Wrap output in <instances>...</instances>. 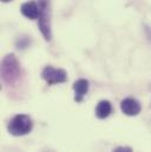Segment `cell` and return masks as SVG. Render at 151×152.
Listing matches in <instances>:
<instances>
[{
  "mask_svg": "<svg viewBox=\"0 0 151 152\" xmlns=\"http://www.w3.org/2000/svg\"><path fill=\"white\" fill-rule=\"evenodd\" d=\"M21 75L20 64L14 54H7L1 64V77L7 85L15 84Z\"/></svg>",
  "mask_w": 151,
  "mask_h": 152,
  "instance_id": "6da1fadb",
  "label": "cell"
},
{
  "mask_svg": "<svg viewBox=\"0 0 151 152\" xmlns=\"http://www.w3.org/2000/svg\"><path fill=\"white\" fill-rule=\"evenodd\" d=\"M32 127H33V123L29 115L17 114L11 119L8 124V132L12 136L20 137V136H25L30 133L32 131Z\"/></svg>",
  "mask_w": 151,
  "mask_h": 152,
  "instance_id": "7a4b0ae2",
  "label": "cell"
},
{
  "mask_svg": "<svg viewBox=\"0 0 151 152\" xmlns=\"http://www.w3.org/2000/svg\"><path fill=\"white\" fill-rule=\"evenodd\" d=\"M48 1L41 0L39 4L40 7V15H39V30L41 31L44 38L46 40H51V25H50V15H48Z\"/></svg>",
  "mask_w": 151,
  "mask_h": 152,
  "instance_id": "3957f363",
  "label": "cell"
},
{
  "mask_svg": "<svg viewBox=\"0 0 151 152\" xmlns=\"http://www.w3.org/2000/svg\"><path fill=\"white\" fill-rule=\"evenodd\" d=\"M41 77L48 85L60 84V83H65L67 80V73L64 70L54 69L52 66H46L41 72Z\"/></svg>",
  "mask_w": 151,
  "mask_h": 152,
  "instance_id": "277c9868",
  "label": "cell"
},
{
  "mask_svg": "<svg viewBox=\"0 0 151 152\" xmlns=\"http://www.w3.org/2000/svg\"><path fill=\"white\" fill-rule=\"evenodd\" d=\"M120 109L124 114L132 117V115H137L139 113L142 107H141L139 102L136 100L135 98H125L120 103Z\"/></svg>",
  "mask_w": 151,
  "mask_h": 152,
  "instance_id": "5b68a950",
  "label": "cell"
},
{
  "mask_svg": "<svg viewBox=\"0 0 151 152\" xmlns=\"http://www.w3.org/2000/svg\"><path fill=\"white\" fill-rule=\"evenodd\" d=\"M21 13L29 18V19H38L39 15H40V7L38 6L36 2L33 1H29V2H25L21 5V8H20Z\"/></svg>",
  "mask_w": 151,
  "mask_h": 152,
  "instance_id": "8992f818",
  "label": "cell"
},
{
  "mask_svg": "<svg viewBox=\"0 0 151 152\" xmlns=\"http://www.w3.org/2000/svg\"><path fill=\"white\" fill-rule=\"evenodd\" d=\"M73 90L76 92L75 100L80 103L84 98V96L89 91V81L86 79H78L73 84Z\"/></svg>",
  "mask_w": 151,
  "mask_h": 152,
  "instance_id": "52a82bcc",
  "label": "cell"
},
{
  "mask_svg": "<svg viewBox=\"0 0 151 152\" xmlns=\"http://www.w3.org/2000/svg\"><path fill=\"white\" fill-rule=\"evenodd\" d=\"M112 111V106L110 104V102L108 100H102L98 103L97 107H96V115L99 119H105L108 118Z\"/></svg>",
  "mask_w": 151,
  "mask_h": 152,
  "instance_id": "ba28073f",
  "label": "cell"
},
{
  "mask_svg": "<svg viewBox=\"0 0 151 152\" xmlns=\"http://www.w3.org/2000/svg\"><path fill=\"white\" fill-rule=\"evenodd\" d=\"M113 152H132V149L129 146H119V148L114 149Z\"/></svg>",
  "mask_w": 151,
  "mask_h": 152,
  "instance_id": "9c48e42d",
  "label": "cell"
},
{
  "mask_svg": "<svg viewBox=\"0 0 151 152\" xmlns=\"http://www.w3.org/2000/svg\"><path fill=\"white\" fill-rule=\"evenodd\" d=\"M4 2H8V1H12V0H2Z\"/></svg>",
  "mask_w": 151,
  "mask_h": 152,
  "instance_id": "30bf717a",
  "label": "cell"
}]
</instances>
